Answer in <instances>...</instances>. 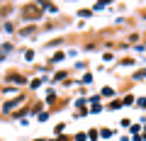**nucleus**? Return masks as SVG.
Here are the masks:
<instances>
[{
  "instance_id": "nucleus-2",
  "label": "nucleus",
  "mask_w": 146,
  "mask_h": 141,
  "mask_svg": "<svg viewBox=\"0 0 146 141\" xmlns=\"http://www.w3.org/2000/svg\"><path fill=\"white\" fill-rule=\"evenodd\" d=\"M10 80H15V83H25V78H22L20 73H10Z\"/></svg>"
},
{
  "instance_id": "nucleus-1",
  "label": "nucleus",
  "mask_w": 146,
  "mask_h": 141,
  "mask_svg": "<svg viewBox=\"0 0 146 141\" xmlns=\"http://www.w3.org/2000/svg\"><path fill=\"white\" fill-rule=\"evenodd\" d=\"M20 102H22V97H15V100H12V102H7V105H5V112H10L12 107H17V105H20Z\"/></svg>"
}]
</instances>
